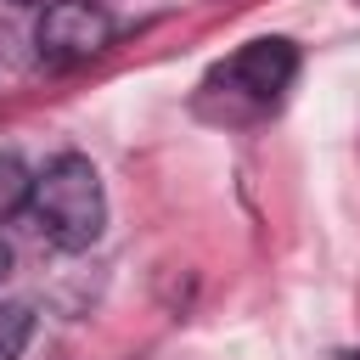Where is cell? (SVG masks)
Wrapping results in <instances>:
<instances>
[{
    "mask_svg": "<svg viewBox=\"0 0 360 360\" xmlns=\"http://www.w3.org/2000/svg\"><path fill=\"white\" fill-rule=\"evenodd\" d=\"M22 214L34 219V231H39L51 248L84 253V248L101 236V225H107V191H101L96 163H90L84 152H56V158L34 174Z\"/></svg>",
    "mask_w": 360,
    "mask_h": 360,
    "instance_id": "1",
    "label": "cell"
},
{
    "mask_svg": "<svg viewBox=\"0 0 360 360\" xmlns=\"http://www.w3.org/2000/svg\"><path fill=\"white\" fill-rule=\"evenodd\" d=\"M34 39H39L45 62L73 68V62H90V56H101L112 45V17L96 0H56V6H45Z\"/></svg>",
    "mask_w": 360,
    "mask_h": 360,
    "instance_id": "2",
    "label": "cell"
},
{
    "mask_svg": "<svg viewBox=\"0 0 360 360\" xmlns=\"http://www.w3.org/2000/svg\"><path fill=\"white\" fill-rule=\"evenodd\" d=\"M292 73H298L292 39H253V45H242V51L219 68V84L236 90V96H248V101H259V107H270V101L292 84Z\"/></svg>",
    "mask_w": 360,
    "mask_h": 360,
    "instance_id": "3",
    "label": "cell"
},
{
    "mask_svg": "<svg viewBox=\"0 0 360 360\" xmlns=\"http://www.w3.org/2000/svg\"><path fill=\"white\" fill-rule=\"evenodd\" d=\"M28 332H34V309L28 304H0V360H17L28 349Z\"/></svg>",
    "mask_w": 360,
    "mask_h": 360,
    "instance_id": "4",
    "label": "cell"
},
{
    "mask_svg": "<svg viewBox=\"0 0 360 360\" xmlns=\"http://www.w3.org/2000/svg\"><path fill=\"white\" fill-rule=\"evenodd\" d=\"M28 174H22V163L17 158H0V214H22L28 208Z\"/></svg>",
    "mask_w": 360,
    "mask_h": 360,
    "instance_id": "5",
    "label": "cell"
},
{
    "mask_svg": "<svg viewBox=\"0 0 360 360\" xmlns=\"http://www.w3.org/2000/svg\"><path fill=\"white\" fill-rule=\"evenodd\" d=\"M11 270V248H6V236H0V276Z\"/></svg>",
    "mask_w": 360,
    "mask_h": 360,
    "instance_id": "6",
    "label": "cell"
}]
</instances>
